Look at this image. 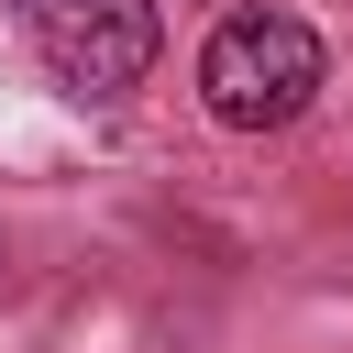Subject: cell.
<instances>
[{
  "label": "cell",
  "mask_w": 353,
  "mask_h": 353,
  "mask_svg": "<svg viewBox=\"0 0 353 353\" xmlns=\"http://www.w3.org/2000/svg\"><path fill=\"white\" fill-rule=\"evenodd\" d=\"M309 88H320V33H309L298 11H232V22L210 33V55H199V99H210L232 132L298 121Z\"/></svg>",
  "instance_id": "obj_2"
},
{
  "label": "cell",
  "mask_w": 353,
  "mask_h": 353,
  "mask_svg": "<svg viewBox=\"0 0 353 353\" xmlns=\"http://www.w3.org/2000/svg\"><path fill=\"white\" fill-rule=\"evenodd\" d=\"M22 44L66 99L110 110V99H132L154 77L165 22H154V0H22Z\"/></svg>",
  "instance_id": "obj_1"
}]
</instances>
